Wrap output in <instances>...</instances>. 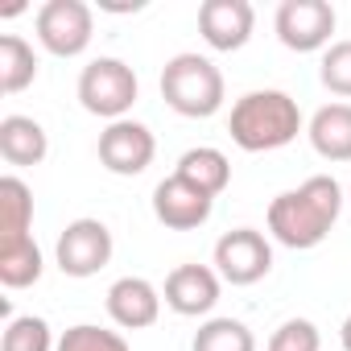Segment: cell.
I'll return each instance as SVG.
<instances>
[{
	"label": "cell",
	"mask_w": 351,
	"mask_h": 351,
	"mask_svg": "<svg viewBox=\"0 0 351 351\" xmlns=\"http://www.w3.org/2000/svg\"><path fill=\"white\" fill-rule=\"evenodd\" d=\"M318 347H322V335H318V326L310 318H285L273 330L265 351H318Z\"/></svg>",
	"instance_id": "cb8c5ba5"
},
{
	"label": "cell",
	"mask_w": 351,
	"mask_h": 351,
	"mask_svg": "<svg viewBox=\"0 0 351 351\" xmlns=\"http://www.w3.org/2000/svg\"><path fill=\"white\" fill-rule=\"evenodd\" d=\"M339 343H343V351H351V314H347L343 326H339Z\"/></svg>",
	"instance_id": "d4e9b609"
},
{
	"label": "cell",
	"mask_w": 351,
	"mask_h": 351,
	"mask_svg": "<svg viewBox=\"0 0 351 351\" xmlns=\"http://www.w3.org/2000/svg\"><path fill=\"white\" fill-rule=\"evenodd\" d=\"M310 145L326 161H351V104H326L310 116Z\"/></svg>",
	"instance_id": "5bb4252c"
},
{
	"label": "cell",
	"mask_w": 351,
	"mask_h": 351,
	"mask_svg": "<svg viewBox=\"0 0 351 351\" xmlns=\"http://www.w3.org/2000/svg\"><path fill=\"white\" fill-rule=\"evenodd\" d=\"M157 157V136L141 120H116L99 132V165L120 178H136Z\"/></svg>",
	"instance_id": "9c48e42d"
},
{
	"label": "cell",
	"mask_w": 351,
	"mask_h": 351,
	"mask_svg": "<svg viewBox=\"0 0 351 351\" xmlns=\"http://www.w3.org/2000/svg\"><path fill=\"white\" fill-rule=\"evenodd\" d=\"M228 132L244 153H273V149H285L289 141H298L302 108H298L293 95L273 91V87L248 91V95H240L232 104Z\"/></svg>",
	"instance_id": "7a4b0ae2"
},
{
	"label": "cell",
	"mask_w": 351,
	"mask_h": 351,
	"mask_svg": "<svg viewBox=\"0 0 351 351\" xmlns=\"http://www.w3.org/2000/svg\"><path fill=\"white\" fill-rule=\"evenodd\" d=\"M42 248L34 236L25 240H13V244H0V285L5 289H29L42 281Z\"/></svg>",
	"instance_id": "ac0fdd59"
},
{
	"label": "cell",
	"mask_w": 351,
	"mask_h": 351,
	"mask_svg": "<svg viewBox=\"0 0 351 351\" xmlns=\"http://www.w3.org/2000/svg\"><path fill=\"white\" fill-rule=\"evenodd\" d=\"M58 351H132V347H128V339L120 330H108V326H95V322H79V326L62 330Z\"/></svg>",
	"instance_id": "603a6c76"
},
{
	"label": "cell",
	"mask_w": 351,
	"mask_h": 351,
	"mask_svg": "<svg viewBox=\"0 0 351 351\" xmlns=\"http://www.w3.org/2000/svg\"><path fill=\"white\" fill-rule=\"evenodd\" d=\"M347 199H351V182H347Z\"/></svg>",
	"instance_id": "484cf974"
},
{
	"label": "cell",
	"mask_w": 351,
	"mask_h": 351,
	"mask_svg": "<svg viewBox=\"0 0 351 351\" xmlns=\"http://www.w3.org/2000/svg\"><path fill=\"white\" fill-rule=\"evenodd\" d=\"M252 29H256V9L248 0H203L199 5V34L219 54L244 50Z\"/></svg>",
	"instance_id": "8fae6325"
},
{
	"label": "cell",
	"mask_w": 351,
	"mask_h": 351,
	"mask_svg": "<svg viewBox=\"0 0 351 351\" xmlns=\"http://www.w3.org/2000/svg\"><path fill=\"white\" fill-rule=\"evenodd\" d=\"M335 9L326 0H281L277 5V17H273V29L281 38L285 50L293 54H314V50H326L330 46V34H335Z\"/></svg>",
	"instance_id": "52a82bcc"
},
{
	"label": "cell",
	"mask_w": 351,
	"mask_h": 351,
	"mask_svg": "<svg viewBox=\"0 0 351 351\" xmlns=\"http://www.w3.org/2000/svg\"><path fill=\"white\" fill-rule=\"evenodd\" d=\"M191 351H256V339L240 318H207L195 330Z\"/></svg>",
	"instance_id": "ffe728a7"
},
{
	"label": "cell",
	"mask_w": 351,
	"mask_h": 351,
	"mask_svg": "<svg viewBox=\"0 0 351 351\" xmlns=\"http://www.w3.org/2000/svg\"><path fill=\"white\" fill-rule=\"evenodd\" d=\"M318 79L330 95L339 99H351V38L343 42H330L322 50V62H318Z\"/></svg>",
	"instance_id": "7402d4cb"
},
{
	"label": "cell",
	"mask_w": 351,
	"mask_h": 351,
	"mask_svg": "<svg viewBox=\"0 0 351 351\" xmlns=\"http://www.w3.org/2000/svg\"><path fill=\"white\" fill-rule=\"evenodd\" d=\"M161 302H165L161 289L153 281H145V277H120V281H112V289L104 298L108 318L120 330H145V326H153L157 314H161Z\"/></svg>",
	"instance_id": "4fadbf2b"
},
{
	"label": "cell",
	"mask_w": 351,
	"mask_h": 351,
	"mask_svg": "<svg viewBox=\"0 0 351 351\" xmlns=\"http://www.w3.org/2000/svg\"><path fill=\"white\" fill-rule=\"evenodd\" d=\"M211 211H215V199L203 195L199 186H191L186 178H178V173L161 178L153 191V215L169 232H195L211 219Z\"/></svg>",
	"instance_id": "30bf717a"
},
{
	"label": "cell",
	"mask_w": 351,
	"mask_h": 351,
	"mask_svg": "<svg viewBox=\"0 0 351 351\" xmlns=\"http://www.w3.org/2000/svg\"><path fill=\"white\" fill-rule=\"evenodd\" d=\"M136 91H141V83H136L132 66L120 62V58H91L83 66V75H79L83 112H91V116H99L108 124L128 120V112L136 104Z\"/></svg>",
	"instance_id": "277c9868"
},
{
	"label": "cell",
	"mask_w": 351,
	"mask_h": 351,
	"mask_svg": "<svg viewBox=\"0 0 351 351\" xmlns=\"http://www.w3.org/2000/svg\"><path fill=\"white\" fill-rule=\"evenodd\" d=\"M112 252H116V244H112L108 223H104V219H91V215L71 219V223L62 228L58 244H54L58 269H62L66 277H79V281H83V277H95V273L112 261Z\"/></svg>",
	"instance_id": "8992f818"
},
{
	"label": "cell",
	"mask_w": 351,
	"mask_h": 351,
	"mask_svg": "<svg viewBox=\"0 0 351 351\" xmlns=\"http://www.w3.org/2000/svg\"><path fill=\"white\" fill-rule=\"evenodd\" d=\"M38 79V54L21 34H5L0 38V91L17 95Z\"/></svg>",
	"instance_id": "d6986e66"
},
{
	"label": "cell",
	"mask_w": 351,
	"mask_h": 351,
	"mask_svg": "<svg viewBox=\"0 0 351 351\" xmlns=\"http://www.w3.org/2000/svg\"><path fill=\"white\" fill-rule=\"evenodd\" d=\"M343 186L330 178V173H314L302 186L277 195L269 203V232L277 244L293 248V252H306V248H318L330 228L339 223V211H343Z\"/></svg>",
	"instance_id": "6da1fadb"
},
{
	"label": "cell",
	"mask_w": 351,
	"mask_h": 351,
	"mask_svg": "<svg viewBox=\"0 0 351 351\" xmlns=\"http://www.w3.org/2000/svg\"><path fill=\"white\" fill-rule=\"evenodd\" d=\"M273 269V244L256 228H236L215 240V273L228 285H256Z\"/></svg>",
	"instance_id": "ba28073f"
},
{
	"label": "cell",
	"mask_w": 351,
	"mask_h": 351,
	"mask_svg": "<svg viewBox=\"0 0 351 351\" xmlns=\"http://www.w3.org/2000/svg\"><path fill=\"white\" fill-rule=\"evenodd\" d=\"M178 178H186L191 186H199L203 195H211V199H219L223 191H228V182H232V161H228V153L223 149H215V145H199V149H186L182 157H178Z\"/></svg>",
	"instance_id": "2e32d148"
},
{
	"label": "cell",
	"mask_w": 351,
	"mask_h": 351,
	"mask_svg": "<svg viewBox=\"0 0 351 351\" xmlns=\"http://www.w3.org/2000/svg\"><path fill=\"white\" fill-rule=\"evenodd\" d=\"M34 29L54 58H79L95 38V13L83 0H46L34 17Z\"/></svg>",
	"instance_id": "5b68a950"
},
{
	"label": "cell",
	"mask_w": 351,
	"mask_h": 351,
	"mask_svg": "<svg viewBox=\"0 0 351 351\" xmlns=\"http://www.w3.org/2000/svg\"><path fill=\"white\" fill-rule=\"evenodd\" d=\"M161 99L186 120H207L223 108V71L203 54H173L161 66Z\"/></svg>",
	"instance_id": "3957f363"
},
{
	"label": "cell",
	"mask_w": 351,
	"mask_h": 351,
	"mask_svg": "<svg viewBox=\"0 0 351 351\" xmlns=\"http://www.w3.org/2000/svg\"><path fill=\"white\" fill-rule=\"evenodd\" d=\"M219 289H223V277L207 265H178L169 277H165V306L173 314H182V318H203L215 310L219 302Z\"/></svg>",
	"instance_id": "7c38bea8"
},
{
	"label": "cell",
	"mask_w": 351,
	"mask_h": 351,
	"mask_svg": "<svg viewBox=\"0 0 351 351\" xmlns=\"http://www.w3.org/2000/svg\"><path fill=\"white\" fill-rule=\"evenodd\" d=\"M50 153V136L34 116H5L0 120V157L9 165H42Z\"/></svg>",
	"instance_id": "9a60e30c"
},
{
	"label": "cell",
	"mask_w": 351,
	"mask_h": 351,
	"mask_svg": "<svg viewBox=\"0 0 351 351\" xmlns=\"http://www.w3.org/2000/svg\"><path fill=\"white\" fill-rule=\"evenodd\" d=\"M0 351H58V343H54V330L46 318L17 314V318H9L5 335H0Z\"/></svg>",
	"instance_id": "44dd1931"
},
{
	"label": "cell",
	"mask_w": 351,
	"mask_h": 351,
	"mask_svg": "<svg viewBox=\"0 0 351 351\" xmlns=\"http://www.w3.org/2000/svg\"><path fill=\"white\" fill-rule=\"evenodd\" d=\"M29 223H34V191L17 173H5L0 178V244L25 240Z\"/></svg>",
	"instance_id": "e0dca14e"
}]
</instances>
